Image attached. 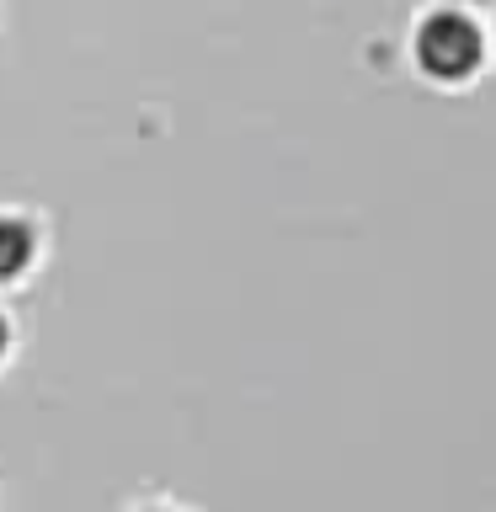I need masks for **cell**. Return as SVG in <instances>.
I'll list each match as a JSON object with an SVG mask.
<instances>
[{"mask_svg":"<svg viewBox=\"0 0 496 512\" xmlns=\"http://www.w3.org/2000/svg\"><path fill=\"white\" fill-rule=\"evenodd\" d=\"M43 251H48V224L38 219V208L0 203V294H16L43 267Z\"/></svg>","mask_w":496,"mask_h":512,"instance_id":"2","label":"cell"},{"mask_svg":"<svg viewBox=\"0 0 496 512\" xmlns=\"http://www.w3.org/2000/svg\"><path fill=\"white\" fill-rule=\"evenodd\" d=\"M11 358H16V320H11L6 304H0V374L11 368Z\"/></svg>","mask_w":496,"mask_h":512,"instance_id":"3","label":"cell"},{"mask_svg":"<svg viewBox=\"0 0 496 512\" xmlns=\"http://www.w3.org/2000/svg\"><path fill=\"white\" fill-rule=\"evenodd\" d=\"M491 38L464 6H427L411 27V70L438 91H464L486 70Z\"/></svg>","mask_w":496,"mask_h":512,"instance_id":"1","label":"cell"},{"mask_svg":"<svg viewBox=\"0 0 496 512\" xmlns=\"http://www.w3.org/2000/svg\"><path fill=\"white\" fill-rule=\"evenodd\" d=\"M123 512H198V507L176 502V496H144V502H128Z\"/></svg>","mask_w":496,"mask_h":512,"instance_id":"4","label":"cell"},{"mask_svg":"<svg viewBox=\"0 0 496 512\" xmlns=\"http://www.w3.org/2000/svg\"><path fill=\"white\" fill-rule=\"evenodd\" d=\"M486 38H491V48H496V27H491V32H486Z\"/></svg>","mask_w":496,"mask_h":512,"instance_id":"5","label":"cell"}]
</instances>
